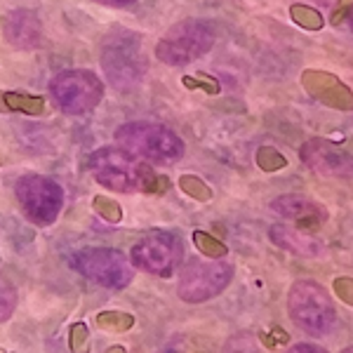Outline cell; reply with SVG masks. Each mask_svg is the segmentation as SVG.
I'll use <instances>...</instances> for the list:
<instances>
[{
  "label": "cell",
  "instance_id": "cell-27",
  "mask_svg": "<svg viewBox=\"0 0 353 353\" xmlns=\"http://www.w3.org/2000/svg\"><path fill=\"white\" fill-rule=\"evenodd\" d=\"M184 85H186V88H198V85H201L203 90H210L212 94L219 92V85L214 83V81H210V78H208V81H198V78H184Z\"/></svg>",
  "mask_w": 353,
  "mask_h": 353
},
{
  "label": "cell",
  "instance_id": "cell-10",
  "mask_svg": "<svg viewBox=\"0 0 353 353\" xmlns=\"http://www.w3.org/2000/svg\"><path fill=\"white\" fill-rule=\"evenodd\" d=\"M184 259V243L174 231H151L132 248L130 261L151 276L168 278Z\"/></svg>",
  "mask_w": 353,
  "mask_h": 353
},
{
  "label": "cell",
  "instance_id": "cell-21",
  "mask_svg": "<svg viewBox=\"0 0 353 353\" xmlns=\"http://www.w3.org/2000/svg\"><path fill=\"white\" fill-rule=\"evenodd\" d=\"M285 156L281 151H276L273 146H261L257 151V165L264 172H276V170L285 168Z\"/></svg>",
  "mask_w": 353,
  "mask_h": 353
},
{
  "label": "cell",
  "instance_id": "cell-2",
  "mask_svg": "<svg viewBox=\"0 0 353 353\" xmlns=\"http://www.w3.org/2000/svg\"><path fill=\"white\" fill-rule=\"evenodd\" d=\"M101 68L118 92H132L146 73V59L141 52V36L128 28H113L101 43Z\"/></svg>",
  "mask_w": 353,
  "mask_h": 353
},
{
  "label": "cell",
  "instance_id": "cell-12",
  "mask_svg": "<svg viewBox=\"0 0 353 353\" xmlns=\"http://www.w3.org/2000/svg\"><path fill=\"white\" fill-rule=\"evenodd\" d=\"M271 210L281 214L283 219L294 224L299 231H316L327 221L325 205L316 203L309 196H297V193H288V196H278L271 203Z\"/></svg>",
  "mask_w": 353,
  "mask_h": 353
},
{
  "label": "cell",
  "instance_id": "cell-1",
  "mask_svg": "<svg viewBox=\"0 0 353 353\" xmlns=\"http://www.w3.org/2000/svg\"><path fill=\"white\" fill-rule=\"evenodd\" d=\"M90 172L101 186L121 193L130 191H146V193H163L170 186L168 176L156 174L153 170L146 168L144 163L137 161L125 149H113V146H104V149L94 151L90 158Z\"/></svg>",
  "mask_w": 353,
  "mask_h": 353
},
{
  "label": "cell",
  "instance_id": "cell-18",
  "mask_svg": "<svg viewBox=\"0 0 353 353\" xmlns=\"http://www.w3.org/2000/svg\"><path fill=\"white\" fill-rule=\"evenodd\" d=\"M193 243H196V248L201 250L208 259H224L226 254H229V248H226L224 243L205 231H193Z\"/></svg>",
  "mask_w": 353,
  "mask_h": 353
},
{
  "label": "cell",
  "instance_id": "cell-33",
  "mask_svg": "<svg viewBox=\"0 0 353 353\" xmlns=\"http://www.w3.org/2000/svg\"><path fill=\"white\" fill-rule=\"evenodd\" d=\"M0 109L5 111V101H3V94H0Z\"/></svg>",
  "mask_w": 353,
  "mask_h": 353
},
{
  "label": "cell",
  "instance_id": "cell-9",
  "mask_svg": "<svg viewBox=\"0 0 353 353\" xmlns=\"http://www.w3.org/2000/svg\"><path fill=\"white\" fill-rule=\"evenodd\" d=\"M17 201L36 226H50L64 208V191L52 176L26 174L14 184Z\"/></svg>",
  "mask_w": 353,
  "mask_h": 353
},
{
  "label": "cell",
  "instance_id": "cell-13",
  "mask_svg": "<svg viewBox=\"0 0 353 353\" xmlns=\"http://www.w3.org/2000/svg\"><path fill=\"white\" fill-rule=\"evenodd\" d=\"M301 83H304L306 92H309L313 99L323 101V104H327V106H334V109H353L351 90L346 88L344 83H339V78H334L332 73L306 71Z\"/></svg>",
  "mask_w": 353,
  "mask_h": 353
},
{
  "label": "cell",
  "instance_id": "cell-30",
  "mask_svg": "<svg viewBox=\"0 0 353 353\" xmlns=\"http://www.w3.org/2000/svg\"><path fill=\"white\" fill-rule=\"evenodd\" d=\"M344 21H346V26H349V31L353 33V8L344 14Z\"/></svg>",
  "mask_w": 353,
  "mask_h": 353
},
{
  "label": "cell",
  "instance_id": "cell-17",
  "mask_svg": "<svg viewBox=\"0 0 353 353\" xmlns=\"http://www.w3.org/2000/svg\"><path fill=\"white\" fill-rule=\"evenodd\" d=\"M97 325L106 332H128L134 327V316L123 311H101L97 313Z\"/></svg>",
  "mask_w": 353,
  "mask_h": 353
},
{
  "label": "cell",
  "instance_id": "cell-16",
  "mask_svg": "<svg viewBox=\"0 0 353 353\" xmlns=\"http://www.w3.org/2000/svg\"><path fill=\"white\" fill-rule=\"evenodd\" d=\"M3 101H5V111H19V113H28V116H41L45 111L43 97H36V94L5 92Z\"/></svg>",
  "mask_w": 353,
  "mask_h": 353
},
{
  "label": "cell",
  "instance_id": "cell-26",
  "mask_svg": "<svg viewBox=\"0 0 353 353\" xmlns=\"http://www.w3.org/2000/svg\"><path fill=\"white\" fill-rule=\"evenodd\" d=\"M334 292H337L339 301H344L346 306H353V278L349 276L334 278Z\"/></svg>",
  "mask_w": 353,
  "mask_h": 353
},
{
  "label": "cell",
  "instance_id": "cell-15",
  "mask_svg": "<svg viewBox=\"0 0 353 353\" xmlns=\"http://www.w3.org/2000/svg\"><path fill=\"white\" fill-rule=\"evenodd\" d=\"M271 241L278 245L281 250H288V252L297 254V257H321L325 252L323 243L318 238L309 236L306 231H299V229H292V226H273L269 231Z\"/></svg>",
  "mask_w": 353,
  "mask_h": 353
},
{
  "label": "cell",
  "instance_id": "cell-3",
  "mask_svg": "<svg viewBox=\"0 0 353 353\" xmlns=\"http://www.w3.org/2000/svg\"><path fill=\"white\" fill-rule=\"evenodd\" d=\"M288 311L292 323L311 337H323L337 325V309L327 290L316 281H297L288 292Z\"/></svg>",
  "mask_w": 353,
  "mask_h": 353
},
{
  "label": "cell",
  "instance_id": "cell-14",
  "mask_svg": "<svg viewBox=\"0 0 353 353\" xmlns=\"http://www.w3.org/2000/svg\"><path fill=\"white\" fill-rule=\"evenodd\" d=\"M3 33L14 50H33L43 41V24L33 10H14L5 19Z\"/></svg>",
  "mask_w": 353,
  "mask_h": 353
},
{
  "label": "cell",
  "instance_id": "cell-11",
  "mask_svg": "<svg viewBox=\"0 0 353 353\" xmlns=\"http://www.w3.org/2000/svg\"><path fill=\"white\" fill-rule=\"evenodd\" d=\"M301 163L325 176H353V149L327 139H309L299 149Z\"/></svg>",
  "mask_w": 353,
  "mask_h": 353
},
{
  "label": "cell",
  "instance_id": "cell-19",
  "mask_svg": "<svg viewBox=\"0 0 353 353\" xmlns=\"http://www.w3.org/2000/svg\"><path fill=\"white\" fill-rule=\"evenodd\" d=\"M179 186H181V191H184L186 196L196 198V201H201V203H208L210 198H212V191H210V186L205 184L203 179L193 176V174H184V176H181Z\"/></svg>",
  "mask_w": 353,
  "mask_h": 353
},
{
  "label": "cell",
  "instance_id": "cell-4",
  "mask_svg": "<svg viewBox=\"0 0 353 353\" xmlns=\"http://www.w3.org/2000/svg\"><path fill=\"white\" fill-rule=\"evenodd\" d=\"M116 141L121 149L130 151L132 156L163 165H170L184 156V141L161 123H125L116 130Z\"/></svg>",
  "mask_w": 353,
  "mask_h": 353
},
{
  "label": "cell",
  "instance_id": "cell-22",
  "mask_svg": "<svg viewBox=\"0 0 353 353\" xmlns=\"http://www.w3.org/2000/svg\"><path fill=\"white\" fill-rule=\"evenodd\" d=\"M68 346L73 353H90L92 349V341H90V332L85 323H76L68 330Z\"/></svg>",
  "mask_w": 353,
  "mask_h": 353
},
{
  "label": "cell",
  "instance_id": "cell-25",
  "mask_svg": "<svg viewBox=\"0 0 353 353\" xmlns=\"http://www.w3.org/2000/svg\"><path fill=\"white\" fill-rule=\"evenodd\" d=\"M224 353H259V351L250 334H238V337H233L229 341V346H226Z\"/></svg>",
  "mask_w": 353,
  "mask_h": 353
},
{
  "label": "cell",
  "instance_id": "cell-8",
  "mask_svg": "<svg viewBox=\"0 0 353 353\" xmlns=\"http://www.w3.org/2000/svg\"><path fill=\"white\" fill-rule=\"evenodd\" d=\"M71 266L88 281L109 290H123L132 283V264L121 250L85 248L71 257Z\"/></svg>",
  "mask_w": 353,
  "mask_h": 353
},
{
  "label": "cell",
  "instance_id": "cell-28",
  "mask_svg": "<svg viewBox=\"0 0 353 353\" xmlns=\"http://www.w3.org/2000/svg\"><path fill=\"white\" fill-rule=\"evenodd\" d=\"M285 353H327V349H323V346H318V344H306V341H301V344L290 346Z\"/></svg>",
  "mask_w": 353,
  "mask_h": 353
},
{
  "label": "cell",
  "instance_id": "cell-24",
  "mask_svg": "<svg viewBox=\"0 0 353 353\" xmlns=\"http://www.w3.org/2000/svg\"><path fill=\"white\" fill-rule=\"evenodd\" d=\"M292 17H294L297 24L306 26V28H321L323 26V17L318 14L313 8H306V5H294Z\"/></svg>",
  "mask_w": 353,
  "mask_h": 353
},
{
  "label": "cell",
  "instance_id": "cell-7",
  "mask_svg": "<svg viewBox=\"0 0 353 353\" xmlns=\"http://www.w3.org/2000/svg\"><path fill=\"white\" fill-rule=\"evenodd\" d=\"M233 281V266L226 259H189L181 269L176 294L189 304H203L224 292Z\"/></svg>",
  "mask_w": 353,
  "mask_h": 353
},
{
  "label": "cell",
  "instance_id": "cell-29",
  "mask_svg": "<svg viewBox=\"0 0 353 353\" xmlns=\"http://www.w3.org/2000/svg\"><path fill=\"white\" fill-rule=\"evenodd\" d=\"M97 3L109 5V8H130V5H134L137 0H97Z\"/></svg>",
  "mask_w": 353,
  "mask_h": 353
},
{
  "label": "cell",
  "instance_id": "cell-32",
  "mask_svg": "<svg viewBox=\"0 0 353 353\" xmlns=\"http://www.w3.org/2000/svg\"><path fill=\"white\" fill-rule=\"evenodd\" d=\"M341 353H353V346H346V349L341 351Z\"/></svg>",
  "mask_w": 353,
  "mask_h": 353
},
{
  "label": "cell",
  "instance_id": "cell-20",
  "mask_svg": "<svg viewBox=\"0 0 353 353\" xmlns=\"http://www.w3.org/2000/svg\"><path fill=\"white\" fill-rule=\"evenodd\" d=\"M92 208H94V212L99 214V217H104L106 221H111V224H118V221L123 219L121 205H118V203L113 201V198H109V196H94Z\"/></svg>",
  "mask_w": 353,
  "mask_h": 353
},
{
  "label": "cell",
  "instance_id": "cell-34",
  "mask_svg": "<svg viewBox=\"0 0 353 353\" xmlns=\"http://www.w3.org/2000/svg\"><path fill=\"white\" fill-rule=\"evenodd\" d=\"M0 353H3V351H0Z\"/></svg>",
  "mask_w": 353,
  "mask_h": 353
},
{
  "label": "cell",
  "instance_id": "cell-5",
  "mask_svg": "<svg viewBox=\"0 0 353 353\" xmlns=\"http://www.w3.org/2000/svg\"><path fill=\"white\" fill-rule=\"evenodd\" d=\"M214 28L203 19H186L170 28L156 45V57L168 66H184L214 48Z\"/></svg>",
  "mask_w": 353,
  "mask_h": 353
},
{
  "label": "cell",
  "instance_id": "cell-6",
  "mask_svg": "<svg viewBox=\"0 0 353 353\" xmlns=\"http://www.w3.org/2000/svg\"><path fill=\"white\" fill-rule=\"evenodd\" d=\"M50 94L59 111L68 116H85L94 111L104 99V85L92 71L71 68V71L57 73L50 81Z\"/></svg>",
  "mask_w": 353,
  "mask_h": 353
},
{
  "label": "cell",
  "instance_id": "cell-31",
  "mask_svg": "<svg viewBox=\"0 0 353 353\" xmlns=\"http://www.w3.org/2000/svg\"><path fill=\"white\" fill-rule=\"evenodd\" d=\"M106 353H128V351H125L123 346H113V349H109Z\"/></svg>",
  "mask_w": 353,
  "mask_h": 353
},
{
  "label": "cell",
  "instance_id": "cell-23",
  "mask_svg": "<svg viewBox=\"0 0 353 353\" xmlns=\"http://www.w3.org/2000/svg\"><path fill=\"white\" fill-rule=\"evenodd\" d=\"M17 306V292L8 281L0 278V323H5L14 313Z\"/></svg>",
  "mask_w": 353,
  "mask_h": 353
}]
</instances>
